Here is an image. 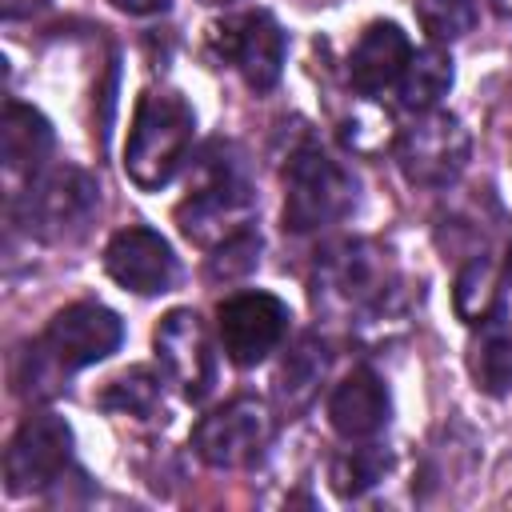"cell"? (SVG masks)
<instances>
[{"instance_id":"83f0119b","label":"cell","mask_w":512,"mask_h":512,"mask_svg":"<svg viewBox=\"0 0 512 512\" xmlns=\"http://www.w3.org/2000/svg\"><path fill=\"white\" fill-rule=\"evenodd\" d=\"M200 4H224V0H200Z\"/></svg>"},{"instance_id":"8fae6325","label":"cell","mask_w":512,"mask_h":512,"mask_svg":"<svg viewBox=\"0 0 512 512\" xmlns=\"http://www.w3.org/2000/svg\"><path fill=\"white\" fill-rule=\"evenodd\" d=\"M268 440L272 416L256 396H236L192 428V452L212 468H244L268 448Z\"/></svg>"},{"instance_id":"8992f818","label":"cell","mask_w":512,"mask_h":512,"mask_svg":"<svg viewBox=\"0 0 512 512\" xmlns=\"http://www.w3.org/2000/svg\"><path fill=\"white\" fill-rule=\"evenodd\" d=\"M208 44L224 64H232L240 72V80L252 92H272L280 84L288 36L272 12L252 8V12L224 16L208 28Z\"/></svg>"},{"instance_id":"ffe728a7","label":"cell","mask_w":512,"mask_h":512,"mask_svg":"<svg viewBox=\"0 0 512 512\" xmlns=\"http://www.w3.org/2000/svg\"><path fill=\"white\" fill-rule=\"evenodd\" d=\"M324 368H328V356H324V344H316L312 336H304L288 360L280 364V376H276V392H280V404L284 408H304L316 392V384L324 380Z\"/></svg>"},{"instance_id":"ba28073f","label":"cell","mask_w":512,"mask_h":512,"mask_svg":"<svg viewBox=\"0 0 512 512\" xmlns=\"http://www.w3.org/2000/svg\"><path fill=\"white\" fill-rule=\"evenodd\" d=\"M120 340H124V324L112 308H104L96 300H76L48 320V328L40 332L32 352L52 372H76V368H88V364L112 356L120 348Z\"/></svg>"},{"instance_id":"cb8c5ba5","label":"cell","mask_w":512,"mask_h":512,"mask_svg":"<svg viewBox=\"0 0 512 512\" xmlns=\"http://www.w3.org/2000/svg\"><path fill=\"white\" fill-rule=\"evenodd\" d=\"M256 256H260V236L248 228V232H240V236H232V240H224V244L212 248L208 272H212L216 280H236V276H244L248 268H256Z\"/></svg>"},{"instance_id":"5bb4252c","label":"cell","mask_w":512,"mask_h":512,"mask_svg":"<svg viewBox=\"0 0 512 512\" xmlns=\"http://www.w3.org/2000/svg\"><path fill=\"white\" fill-rule=\"evenodd\" d=\"M408 60H412V44L404 28L392 20H372L348 52V80L364 100H372L392 84H400Z\"/></svg>"},{"instance_id":"7c38bea8","label":"cell","mask_w":512,"mask_h":512,"mask_svg":"<svg viewBox=\"0 0 512 512\" xmlns=\"http://www.w3.org/2000/svg\"><path fill=\"white\" fill-rule=\"evenodd\" d=\"M156 360L164 364L168 380L180 388L184 400L200 404L212 384H216V352H212V336L208 324L200 320V312L192 308H172L152 336Z\"/></svg>"},{"instance_id":"6da1fadb","label":"cell","mask_w":512,"mask_h":512,"mask_svg":"<svg viewBox=\"0 0 512 512\" xmlns=\"http://www.w3.org/2000/svg\"><path fill=\"white\" fill-rule=\"evenodd\" d=\"M192 136H196V116H192V104L180 92H168V88L144 92L136 100L132 128H128V140H124L128 180L144 192L164 188L180 172V164L188 160Z\"/></svg>"},{"instance_id":"9a60e30c","label":"cell","mask_w":512,"mask_h":512,"mask_svg":"<svg viewBox=\"0 0 512 512\" xmlns=\"http://www.w3.org/2000/svg\"><path fill=\"white\" fill-rule=\"evenodd\" d=\"M392 400L372 368H352L328 396V424L344 440H372L388 424Z\"/></svg>"},{"instance_id":"7a4b0ae2","label":"cell","mask_w":512,"mask_h":512,"mask_svg":"<svg viewBox=\"0 0 512 512\" xmlns=\"http://www.w3.org/2000/svg\"><path fill=\"white\" fill-rule=\"evenodd\" d=\"M204 160L208 164L196 168V184H188V196L176 204V224L192 244L216 248L252 228L256 192L236 164H224L212 156Z\"/></svg>"},{"instance_id":"52a82bcc","label":"cell","mask_w":512,"mask_h":512,"mask_svg":"<svg viewBox=\"0 0 512 512\" xmlns=\"http://www.w3.org/2000/svg\"><path fill=\"white\" fill-rule=\"evenodd\" d=\"M472 152V136L452 112H416V120L396 140V164L416 188H448Z\"/></svg>"},{"instance_id":"d4e9b609","label":"cell","mask_w":512,"mask_h":512,"mask_svg":"<svg viewBox=\"0 0 512 512\" xmlns=\"http://www.w3.org/2000/svg\"><path fill=\"white\" fill-rule=\"evenodd\" d=\"M120 12H128V16H156V12H164L172 0H112Z\"/></svg>"},{"instance_id":"4316f807","label":"cell","mask_w":512,"mask_h":512,"mask_svg":"<svg viewBox=\"0 0 512 512\" xmlns=\"http://www.w3.org/2000/svg\"><path fill=\"white\" fill-rule=\"evenodd\" d=\"M508 280H512V248H508Z\"/></svg>"},{"instance_id":"9c48e42d","label":"cell","mask_w":512,"mask_h":512,"mask_svg":"<svg viewBox=\"0 0 512 512\" xmlns=\"http://www.w3.org/2000/svg\"><path fill=\"white\" fill-rule=\"evenodd\" d=\"M72 460V428L56 412H32L4 452V488L12 496H32L52 488Z\"/></svg>"},{"instance_id":"d6986e66","label":"cell","mask_w":512,"mask_h":512,"mask_svg":"<svg viewBox=\"0 0 512 512\" xmlns=\"http://www.w3.org/2000/svg\"><path fill=\"white\" fill-rule=\"evenodd\" d=\"M452 308L464 324H480L500 308V268L488 256H472L452 284Z\"/></svg>"},{"instance_id":"30bf717a","label":"cell","mask_w":512,"mask_h":512,"mask_svg":"<svg viewBox=\"0 0 512 512\" xmlns=\"http://www.w3.org/2000/svg\"><path fill=\"white\" fill-rule=\"evenodd\" d=\"M288 304L272 292H236L228 300H220L216 308V336L224 356L236 368H252L260 360H268L280 340L288 336Z\"/></svg>"},{"instance_id":"2e32d148","label":"cell","mask_w":512,"mask_h":512,"mask_svg":"<svg viewBox=\"0 0 512 512\" xmlns=\"http://www.w3.org/2000/svg\"><path fill=\"white\" fill-rule=\"evenodd\" d=\"M48 156H52V124L36 108L8 100L0 120V160L8 184H32L44 172Z\"/></svg>"},{"instance_id":"484cf974","label":"cell","mask_w":512,"mask_h":512,"mask_svg":"<svg viewBox=\"0 0 512 512\" xmlns=\"http://www.w3.org/2000/svg\"><path fill=\"white\" fill-rule=\"evenodd\" d=\"M492 8H496L500 16H512V0H492Z\"/></svg>"},{"instance_id":"4fadbf2b","label":"cell","mask_w":512,"mask_h":512,"mask_svg":"<svg viewBox=\"0 0 512 512\" xmlns=\"http://www.w3.org/2000/svg\"><path fill=\"white\" fill-rule=\"evenodd\" d=\"M104 272L124 288V292H136V296H160L168 288H176V276H180V264H176V252L172 244L144 228V224H128L120 232H112L108 248H104Z\"/></svg>"},{"instance_id":"e0dca14e","label":"cell","mask_w":512,"mask_h":512,"mask_svg":"<svg viewBox=\"0 0 512 512\" xmlns=\"http://www.w3.org/2000/svg\"><path fill=\"white\" fill-rule=\"evenodd\" d=\"M472 328L476 332L468 344V372L476 388L488 396H508L512 392V324H508L504 304Z\"/></svg>"},{"instance_id":"5b68a950","label":"cell","mask_w":512,"mask_h":512,"mask_svg":"<svg viewBox=\"0 0 512 512\" xmlns=\"http://www.w3.org/2000/svg\"><path fill=\"white\" fill-rule=\"evenodd\" d=\"M96 204H100V184L84 168L64 164V168H48L32 184H24L16 212L32 236L60 244L88 228Z\"/></svg>"},{"instance_id":"277c9868","label":"cell","mask_w":512,"mask_h":512,"mask_svg":"<svg viewBox=\"0 0 512 512\" xmlns=\"http://www.w3.org/2000/svg\"><path fill=\"white\" fill-rule=\"evenodd\" d=\"M392 292L388 252L372 240H348L320 256L312 276V300L324 312H368Z\"/></svg>"},{"instance_id":"ac0fdd59","label":"cell","mask_w":512,"mask_h":512,"mask_svg":"<svg viewBox=\"0 0 512 512\" xmlns=\"http://www.w3.org/2000/svg\"><path fill=\"white\" fill-rule=\"evenodd\" d=\"M396 88H400V104L408 112H432L452 88V56L440 44H428V48L412 52Z\"/></svg>"},{"instance_id":"44dd1931","label":"cell","mask_w":512,"mask_h":512,"mask_svg":"<svg viewBox=\"0 0 512 512\" xmlns=\"http://www.w3.org/2000/svg\"><path fill=\"white\" fill-rule=\"evenodd\" d=\"M384 468H388V456L376 448V444H360V448H348V452H340L336 460H332V488L344 496V500H356V496H364L372 484H380V476H384Z\"/></svg>"},{"instance_id":"3957f363","label":"cell","mask_w":512,"mask_h":512,"mask_svg":"<svg viewBox=\"0 0 512 512\" xmlns=\"http://www.w3.org/2000/svg\"><path fill=\"white\" fill-rule=\"evenodd\" d=\"M356 208V176L320 144H300L284 164V228L316 232Z\"/></svg>"},{"instance_id":"7402d4cb","label":"cell","mask_w":512,"mask_h":512,"mask_svg":"<svg viewBox=\"0 0 512 512\" xmlns=\"http://www.w3.org/2000/svg\"><path fill=\"white\" fill-rule=\"evenodd\" d=\"M100 404L108 412H128V416H152L160 404V376H152L148 368H128L116 380H108V388L100 392Z\"/></svg>"},{"instance_id":"603a6c76","label":"cell","mask_w":512,"mask_h":512,"mask_svg":"<svg viewBox=\"0 0 512 512\" xmlns=\"http://www.w3.org/2000/svg\"><path fill=\"white\" fill-rule=\"evenodd\" d=\"M416 20L432 44H452L476 24V0H416Z\"/></svg>"}]
</instances>
